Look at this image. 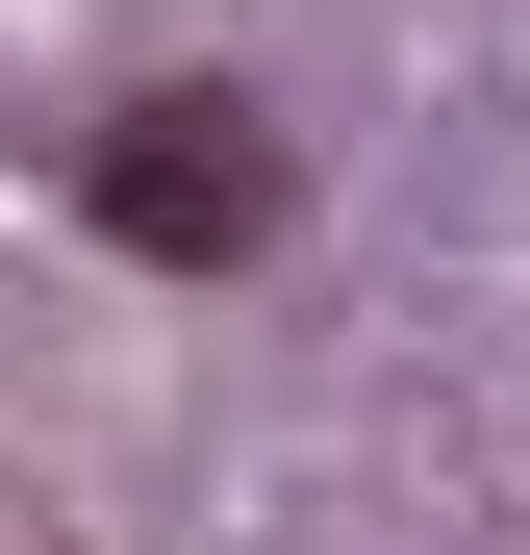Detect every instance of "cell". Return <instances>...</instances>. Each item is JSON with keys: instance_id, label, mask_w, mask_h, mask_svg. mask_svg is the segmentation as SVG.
<instances>
[{"instance_id": "obj_1", "label": "cell", "mask_w": 530, "mask_h": 555, "mask_svg": "<svg viewBox=\"0 0 530 555\" xmlns=\"http://www.w3.org/2000/svg\"><path fill=\"white\" fill-rule=\"evenodd\" d=\"M76 228L152 253V278H253L303 228V152L228 102V76H152V102H102V152H76Z\"/></svg>"}]
</instances>
